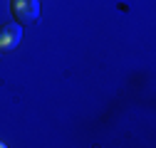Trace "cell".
Here are the masks:
<instances>
[{
	"label": "cell",
	"mask_w": 156,
	"mask_h": 148,
	"mask_svg": "<svg viewBox=\"0 0 156 148\" xmlns=\"http://www.w3.org/2000/svg\"><path fill=\"white\" fill-rule=\"evenodd\" d=\"M10 10L17 25H32L40 17V0H12Z\"/></svg>",
	"instance_id": "6da1fadb"
},
{
	"label": "cell",
	"mask_w": 156,
	"mask_h": 148,
	"mask_svg": "<svg viewBox=\"0 0 156 148\" xmlns=\"http://www.w3.org/2000/svg\"><path fill=\"white\" fill-rule=\"evenodd\" d=\"M23 42V25H3L0 27V52H12Z\"/></svg>",
	"instance_id": "7a4b0ae2"
},
{
	"label": "cell",
	"mask_w": 156,
	"mask_h": 148,
	"mask_svg": "<svg viewBox=\"0 0 156 148\" xmlns=\"http://www.w3.org/2000/svg\"><path fill=\"white\" fill-rule=\"evenodd\" d=\"M0 148H5V143H3V141H0Z\"/></svg>",
	"instance_id": "3957f363"
}]
</instances>
